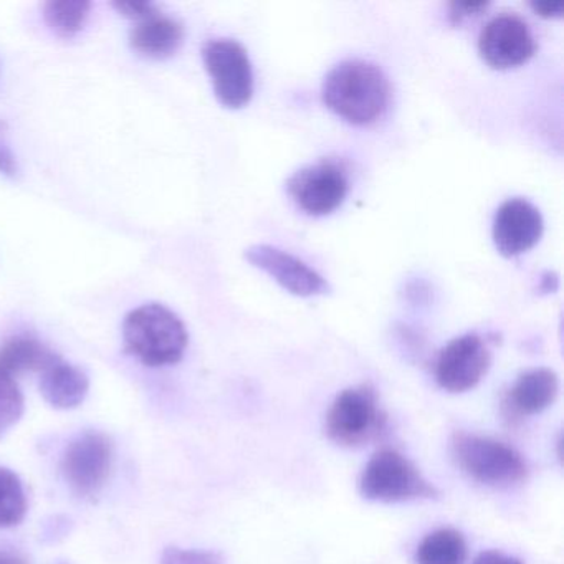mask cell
<instances>
[{"instance_id":"cell-20","label":"cell","mask_w":564,"mask_h":564,"mask_svg":"<svg viewBox=\"0 0 564 564\" xmlns=\"http://www.w3.org/2000/svg\"><path fill=\"white\" fill-rule=\"evenodd\" d=\"M24 394L12 376L0 371V435L18 424L24 414Z\"/></svg>"},{"instance_id":"cell-21","label":"cell","mask_w":564,"mask_h":564,"mask_svg":"<svg viewBox=\"0 0 564 564\" xmlns=\"http://www.w3.org/2000/svg\"><path fill=\"white\" fill-rule=\"evenodd\" d=\"M161 564H224V556L217 551L166 547Z\"/></svg>"},{"instance_id":"cell-25","label":"cell","mask_w":564,"mask_h":564,"mask_svg":"<svg viewBox=\"0 0 564 564\" xmlns=\"http://www.w3.org/2000/svg\"><path fill=\"white\" fill-rule=\"evenodd\" d=\"M474 564H523L518 557L510 554L501 553V551H484L475 557Z\"/></svg>"},{"instance_id":"cell-15","label":"cell","mask_w":564,"mask_h":564,"mask_svg":"<svg viewBox=\"0 0 564 564\" xmlns=\"http://www.w3.org/2000/svg\"><path fill=\"white\" fill-rule=\"evenodd\" d=\"M183 25L160 12L141 19L130 35L131 47L150 58L171 57L183 44Z\"/></svg>"},{"instance_id":"cell-13","label":"cell","mask_w":564,"mask_h":564,"mask_svg":"<svg viewBox=\"0 0 564 564\" xmlns=\"http://www.w3.org/2000/svg\"><path fill=\"white\" fill-rule=\"evenodd\" d=\"M560 379L550 368H534L521 372L503 398V411L510 421L540 414L557 398Z\"/></svg>"},{"instance_id":"cell-1","label":"cell","mask_w":564,"mask_h":564,"mask_svg":"<svg viewBox=\"0 0 564 564\" xmlns=\"http://www.w3.org/2000/svg\"><path fill=\"white\" fill-rule=\"evenodd\" d=\"M323 101L351 124H371L384 115L391 97L388 77L376 64L345 61L333 67L323 82Z\"/></svg>"},{"instance_id":"cell-11","label":"cell","mask_w":564,"mask_h":564,"mask_svg":"<svg viewBox=\"0 0 564 564\" xmlns=\"http://www.w3.org/2000/svg\"><path fill=\"white\" fill-rule=\"evenodd\" d=\"M246 259L257 269L269 273L276 283L293 295H326L332 290L328 282L312 267L276 247L257 243L246 250Z\"/></svg>"},{"instance_id":"cell-26","label":"cell","mask_w":564,"mask_h":564,"mask_svg":"<svg viewBox=\"0 0 564 564\" xmlns=\"http://www.w3.org/2000/svg\"><path fill=\"white\" fill-rule=\"evenodd\" d=\"M531 9H533L536 14H540L541 18H560L563 14L564 6L561 2L557 4H551V2H534L531 4Z\"/></svg>"},{"instance_id":"cell-9","label":"cell","mask_w":564,"mask_h":564,"mask_svg":"<svg viewBox=\"0 0 564 564\" xmlns=\"http://www.w3.org/2000/svg\"><path fill=\"white\" fill-rule=\"evenodd\" d=\"M491 352L477 333L458 336L442 348L435 361V381L445 391L460 394L470 391L487 375Z\"/></svg>"},{"instance_id":"cell-24","label":"cell","mask_w":564,"mask_h":564,"mask_svg":"<svg viewBox=\"0 0 564 564\" xmlns=\"http://www.w3.org/2000/svg\"><path fill=\"white\" fill-rule=\"evenodd\" d=\"M487 8L488 4H484V2H454V4H451V15L460 22L462 19L480 14V12L485 11Z\"/></svg>"},{"instance_id":"cell-6","label":"cell","mask_w":564,"mask_h":564,"mask_svg":"<svg viewBox=\"0 0 564 564\" xmlns=\"http://www.w3.org/2000/svg\"><path fill=\"white\" fill-rule=\"evenodd\" d=\"M217 100L226 108L246 107L253 95V70L249 54L232 39L207 42L203 51Z\"/></svg>"},{"instance_id":"cell-22","label":"cell","mask_w":564,"mask_h":564,"mask_svg":"<svg viewBox=\"0 0 564 564\" xmlns=\"http://www.w3.org/2000/svg\"><path fill=\"white\" fill-rule=\"evenodd\" d=\"M113 6L124 18L138 19V21L150 18L154 12H158L151 2H115Z\"/></svg>"},{"instance_id":"cell-19","label":"cell","mask_w":564,"mask_h":564,"mask_svg":"<svg viewBox=\"0 0 564 564\" xmlns=\"http://www.w3.org/2000/svg\"><path fill=\"white\" fill-rule=\"evenodd\" d=\"M28 513V495L21 478L0 467V528H12L21 523Z\"/></svg>"},{"instance_id":"cell-23","label":"cell","mask_w":564,"mask_h":564,"mask_svg":"<svg viewBox=\"0 0 564 564\" xmlns=\"http://www.w3.org/2000/svg\"><path fill=\"white\" fill-rule=\"evenodd\" d=\"M0 173L4 176H18L19 167L11 148L6 143L4 138H0Z\"/></svg>"},{"instance_id":"cell-4","label":"cell","mask_w":564,"mask_h":564,"mask_svg":"<svg viewBox=\"0 0 564 564\" xmlns=\"http://www.w3.org/2000/svg\"><path fill=\"white\" fill-rule=\"evenodd\" d=\"M359 491L366 500L379 503L431 500L438 490L419 471V468L398 451L376 452L362 468Z\"/></svg>"},{"instance_id":"cell-5","label":"cell","mask_w":564,"mask_h":564,"mask_svg":"<svg viewBox=\"0 0 564 564\" xmlns=\"http://www.w3.org/2000/svg\"><path fill=\"white\" fill-rule=\"evenodd\" d=\"M386 414L378 395L369 386H356L339 392L326 414V435L339 447L356 448L381 434Z\"/></svg>"},{"instance_id":"cell-8","label":"cell","mask_w":564,"mask_h":564,"mask_svg":"<svg viewBox=\"0 0 564 564\" xmlns=\"http://www.w3.org/2000/svg\"><path fill=\"white\" fill-rule=\"evenodd\" d=\"M286 187L300 209L310 216H328L345 203L348 174L336 161L323 160L296 171Z\"/></svg>"},{"instance_id":"cell-10","label":"cell","mask_w":564,"mask_h":564,"mask_svg":"<svg viewBox=\"0 0 564 564\" xmlns=\"http://www.w3.org/2000/svg\"><path fill=\"white\" fill-rule=\"evenodd\" d=\"M536 51L530 25L518 14L495 15L481 29L478 52L490 67L513 68L530 61Z\"/></svg>"},{"instance_id":"cell-27","label":"cell","mask_w":564,"mask_h":564,"mask_svg":"<svg viewBox=\"0 0 564 564\" xmlns=\"http://www.w3.org/2000/svg\"><path fill=\"white\" fill-rule=\"evenodd\" d=\"M0 564H28L21 554L14 551L0 550Z\"/></svg>"},{"instance_id":"cell-12","label":"cell","mask_w":564,"mask_h":564,"mask_svg":"<svg viewBox=\"0 0 564 564\" xmlns=\"http://www.w3.org/2000/svg\"><path fill=\"white\" fill-rule=\"evenodd\" d=\"M540 209L523 197L505 200L494 220V242L503 257H518L536 246L543 236Z\"/></svg>"},{"instance_id":"cell-17","label":"cell","mask_w":564,"mask_h":564,"mask_svg":"<svg viewBox=\"0 0 564 564\" xmlns=\"http://www.w3.org/2000/svg\"><path fill=\"white\" fill-rule=\"evenodd\" d=\"M467 541L460 531L454 528H441L432 531L419 543L415 551L417 564H465L467 561Z\"/></svg>"},{"instance_id":"cell-18","label":"cell","mask_w":564,"mask_h":564,"mask_svg":"<svg viewBox=\"0 0 564 564\" xmlns=\"http://www.w3.org/2000/svg\"><path fill=\"white\" fill-rule=\"evenodd\" d=\"M90 9L88 0H51L44 6V19L55 35L72 39L84 29Z\"/></svg>"},{"instance_id":"cell-16","label":"cell","mask_w":564,"mask_h":564,"mask_svg":"<svg viewBox=\"0 0 564 564\" xmlns=\"http://www.w3.org/2000/svg\"><path fill=\"white\" fill-rule=\"evenodd\" d=\"M58 355L35 338L15 336L0 346V371L18 378L25 372H42Z\"/></svg>"},{"instance_id":"cell-14","label":"cell","mask_w":564,"mask_h":564,"mask_svg":"<svg viewBox=\"0 0 564 564\" xmlns=\"http://www.w3.org/2000/svg\"><path fill=\"white\" fill-rule=\"evenodd\" d=\"M90 388L87 375L68 365L58 356L41 372V392L48 404L57 409L78 408L85 401Z\"/></svg>"},{"instance_id":"cell-2","label":"cell","mask_w":564,"mask_h":564,"mask_svg":"<svg viewBox=\"0 0 564 564\" xmlns=\"http://www.w3.org/2000/svg\"><path fill=\"white\" fill-rule=\"evenodd\" d=\"M123 336L128 351L151 368L176 365L189 343L180 316L158 303L133 310L124 319Z\"/></svg>"},{"instance_id":"cell-3","label":"cell","mask_w":564,"mask_h":564,"mask_svg":"<svg viewBox=\"0 0 564 564\" xmlns=\"http://www.w3.org/2000/svg\"><path fill=\"white\" fill-rule=\"evenodd\" d=\"M451 452L455 464L465 475L487 487H513L528 475L523 455L497 438L455 432Z\"/></svg>"},{"instance_id":"cell-7","label":"cell","mask_w":564,"mask_h":564,"mask_svg":"<svg viewBox=\"0 0 564 564\" xmlns=\"http://www.w3.org/2000/svg\"><path fill=\"white\" fill-rule=\"evenodd\" d=\"M113 444L101 432H85L62 455V474L75 495L94 498L110 477Z\"/></svg>"}]
</instances>
